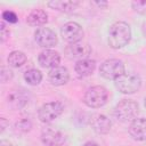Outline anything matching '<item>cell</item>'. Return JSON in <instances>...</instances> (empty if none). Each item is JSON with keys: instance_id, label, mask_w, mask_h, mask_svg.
<instances>
[{"instance_id": "9", "label": "cell", "mask_w": 146, "mask_h": 146, "mask_svg": "<svg viewBox=\"0 0 146 146\" xmlns=\"http://www.w3.org/2000/svg\"><path fill=\"white\" fill-rule=\"evenodd\" d=\"M7 103L11 108L19 110L29 103V94L23 88L11 89L7 96Z\"/></svg>"}, {"instance_id": "10", "label": "cell", "mask_w": 146, "mask_h": 146, "mask_svg": "<svg viewBox=\"0 0 146 146\" xmlns=\"http://www.w3.org/2000/svg\"><path fill=\"white\" fill-rule=\"evenodd\" d=\"M91 52V48L88 43L83 42H76V43H70V46L66 47L65 54L71 59H84L88 58V56Z\"/></svg>"}, {"instance_id": "20", "label": "cell", "mask_w": 146, "mask_h": 146, "mask_svg": "<svg viewBox=\"0 0 146 146\" xmlns=\"http://www.w3.org/2000/svg\"><path fill=\"white\" fill-rule=\"evenodd\" d=\"M24 79H25V81H26L29 84H31V86H36V84H39V83L41 82V80H42V74H41V72H40L39 70L31 68V70H29V71L25 72Z\"/></svg>"}, {"instance_id": "28", "label": "cell", "mask_w": 146, "mask_h": 146, "mask_svg": "<svg viewBox=\"0 0 146 146\" xmlns=\"http://www.w3.org/2000/svg\"><path fill=\"white\" fill-rule=\"evenodd\" d=\"M0 146H13L8 140H1L0 141Z\"/></svg>"}, {"instance_id": "3", "label": "cell", "mask_w": 146, "mask_h": 146, "mask_svg": "<svg viewBox=\"0 0 146 146\" xmlns=\"http://www.w3.org/2000/svg\"><path fill=\"white\" fill-rule=\"evenodd\" d=\"M137 112H138V104L136 102L131 99H123L115 105L113 110V115L117 121L128 122L135 119Z\"/></svg>"}, {"instance_id": "2", "label": "cell", "mask_w": 146, "mask_h": 146, "mask_svg": "<svg viewBox=\"0 0 146 146\" xmlns=\"http://www.w3.org/2000/svg\"><path fill=\"white\" fill-rule=\"evenodd\" d=\"M115 81V87L122 94H133L139 90L141 86V79L137 73L128 72L123 73Z\"/></svg>"}, {"instance_id": "14", "label": "cell", "mask_w": 146, "mask_h": 146, "mask_svg": "<svg viewBox=\"0 0 146 146\" xmlns=\"http://www.w3.org/2000/svg\"><path fill=\"white\" fill-rule=\"evenodd\" d=\"M90 124H91V128L94 129V131L99 135H105V133L110 132L111 127H112L111 120L104 114L92 115V117L90 120Z\"/></svg>"}, {"instance_id": "21", "label": "cell", "mask_w": 146, "mask_h": 146, "mask_svg": "<svg viewBox=\"0 0 146 146\" xmlns=\"http://www.w3.org/2000/svg\"><path fill=\"white\" fill-rule=\"evenodd\" d=\"M15 127H16V130H17V131L27 132V131L31 130L32 124H31V122H30L27 119H22V120H19L18 122H16Z\"/></svg>"}, {"instance_id": "31", "label": "cell", "mask_w": 146, "mask_h": 146, "mask_svg": "<svg viewBox=\"0 0 146 146\" xmlns=\"http://www.w3.org/2000/svg\"><path fill=\"white\" fill-rule=\"evenodd\" d=\"M144 105H145V107H146V96H145V99H144Z\"/></svg>"}, {"instance_id": "26", "label": "cell", "mask_w": 146, "mask_h": 146, "mask_svg": "<svg viewBox=\"0 0 146 146\" xmlns=\"http://www.w3.org/2000/svg\"><path fill=\"white\" fill-rule=\"evenodd\" d=\"M0 128H1V132H3V130L6 129V125H7V120L6 119H0Z\"/></svg>"}, {"instance_id": "7", "label": "cell", "mask_w": 146, "mask_h": 146, "mask_svg": "<svg viewBox=\"0 0 146 146\" xmlns=\"http://www.w3.org/2000/svg\"><path fill=\"white\" fill-rule=\"evenodd\" d=\"M60 34L68 43H76L83 38V30L76 22H67L62 26Z\"/></svg>"}, {"instance_id": "23", "label": "cell", "mask_w": 146, "mask_h": 146, "mask_svg": "<svg viewBox=\"0 0 146 146\" xmlns=\"http://www.w3.org/2000/svg\"><path fill=\"white\" fill-rule=\"evenodd\" d=\"M131 6L135 11L141 15H146V1H133Z\"/></svg>"}, {"instance_id": "13", "label": "cell", "mask_w": 146, "mask_h": 146, "mask_svg": "<svg viewBox=\"0 0 146 146\" xmlns=\"http://www.w3.org/2000/svg\"><path fill=\"white\" fill-rule=\"evenodd\" d=\"M129 133L135 140L138 141L146 140V119L144 117L133 119L129 125Z\"/></svg>"}, {"instance_id": "4", "label": "cell", "mask_w": 146, "mask_h": 146, "mask_svg": "<svg viewBox=\"0 0 146 146\" xmlns=\"http://www.w3.org/2000/svg\"><path fill=\"white\" fill-rule=\"evenodd\" d=\"M107 90L103 86H94L89 88L84 96H83V103L91 108H99L104 106L107 102Z\"/></svg>"}, {"instance_id": "22", "label": "cell", "mask_w": 146, "mask_h": 146, "mask_svg": "<svg viewBox=\"0 0 146 146\" xmlns=\"http://www.w3.org/2000/svg\"><path fill=\"white\" fill-rule=\"evenodd\" d=\"M2 21L7 22V23H13L14 24V23H16L18 21V17H17V15L14 11H11V10H5L2 13Z\"/></svg>"}, {"instance_id": "25", "label": "cell", "mask_w": 146, "mask_h": 146, "mask_svg": "<svg viewBox=\"0 0 146 146\" xmlns=\"http://www.w3.org/2000/svg\"><path fill=\"white\" fill-rule=\"evenodd\" d=\"M0 29H1V42H5L8 38H9V30L7 29V26H6V24H5V21H2L1 22V24H0Z\"/></svg>"}, {"instance_id": "17", "label": "cell", "mask_w": 146, "mask_h": 146, "mask_svg": "<svg viewBox=\"0 0 146 146\" xmlns=\"http://www.w3.org/2000/svg\"><path fill=\"white\" fill-rule=\"evenodd\" d=\"M96 67V62L90 58H84L81 60H78L75 64V72L80 76H88L90 75Z\"/></svg>"}, {"instance_id": "1", "label": "cell", "mask_w": 146, "mask_h": 146, "mask_svg": "<svg viewBox=\"0 0 146 146\" xmlns=\"http://www.w3.org/2000/svg\"><path fill=\"white\" fill-rule=\"evenodd\" d=\"M131 38V29L128 23L119 21L111 25L108 31V44L113 49L127 46Z\"/></svg>"}, {"instance_id": "6", "label": "cell", "mask_w": 146, "mask_h": 146, "mask_svg": "<svg viewBox=\"0 0 146 146\" xmlns=\"http://www.w3.org/2000/svg\"><path fill=\"white\" fill-rule=\"evenodd\" d=\"M64 111V106L59 102H50L42 105L38 112V116L41 122L50 123L57 119Z\"/></svg>"}, {"instance_id": "15", "label": "cell", "mask_w": 146, "mask_h": 146, "mask_svg": "<svg viewBox=\"0 0 146 146\" xmlns=\"http://www.w3.org/2000/svg\"><path fill=\"white\" fill-rule=\"evenodd\" d=\"M70 79V73L64 66H56L49 71V81L54 86H63L67 83Z\"/></svg>"}, {"instance_id": "8", "label": "cell", "mask_w": 146, "mask_h": 146, "mask_svg": "<svg viewBox=\"0 0 146 146\" xmlns=\"http://www.w3.org/2000/svg\"><path fill=\"white\" fill-rule=\"evenodd\" d=\"M34 39L40 47L47 49L55 47L58 42L56 33L48 27H40L39 30H36L34 33Z\"/></svg>"}, {"instance_id": "29", "label": "cell", "mask_w": 146, "mask_h": 146, "mask_svg": "<svg viewBox=\"0 0 146 146\" xmlns=\"http://www.w3.org/2000/svg\"><path fill=\"white\" fill-rule=\"evenodd\" d=\"M83 146H99V145L95 141H87L86 144H83Z\"/></svg>"}, {"instance_id": "27", "label": "cell", "mask_w": 146, "mask_h": 146, "mask_svg": "<svg viewBox=\"0 0 146 146\" xmlns=\"http://www.w3.org/2000/svg\"><path fill=\"white\" fill-rule=\"evenodd\" d=\"M94 3L97 5V6H99V7H106L107 6V2L106 1H95Z\"/></svg>"}, {"instance_id": "11", "label": "cell", "mask_w": 146, "mask_h": 146, "mask_svg": "<svg viewBox=\"0 0 146 146\" xmlns=\"http://www.w3.org/2000/svg\"><path fill=\"white\" fill-rule=\"evenodd\" d=\"M41 140L47 146H60L65 141V136L57 129L46 128L41 132Z\"/></svg>"}, {"instance_id": "19", "label": "cell", "mask_w": 146, "mask_h": 146, "mask_svg": "<svg viewBox=\"0 0 146 146\" xmlns=\"http://www.w3.org/2000/svg\"><path fill=\"white\" fill-rule=\"evenodd\" d=\"M26 55L22 51H18V50H15L13 52L9 54L8 58H7V62L9 64V66H13V67H21L22 65H24L26 63Z\"/></svg>"}, {"instance_id": "12", "label": "cell", "mask_w": 146, "mask_h": 146, "mask_svg": "<svg viewBox=\"0 0 146 146\" xmlns=\"http://www.w3.org/2000/svg\"><path fill=\"white\" fill-rule=\"evenodd\" d=\"M39 64L42 67L46 68H54L56 66H58L59 62H60V56L57 51L51 50V49H46L43 51H41L39 54L38 57Z\"/></svg>"}, {"instance_id": "16", "label": "cell", "mask_w": 146, "mask_h": 146, "mask_svg": "<svg viewBox=\"0 0 146 146\" xmlns=\"http://www.w3.org/2000/svg\"><path fill=\"white\" fill-rule=\"evenodd\" d=\"M26 22L30 26H41L48 22V14L42 9H34L27 15Z\"/></svg>"}, {"instance_id": "30", "label": "cell", "mask_w": 146, "mask_h": 146, "mask_svg": "<svg viewBox=\"0 0 146 146\" xmlns=\"http://www.w3.org/2000/svg\"><path fill=\"white\" fill-rule=\"evenodd\" d=\"M143 33H144V35L146 36V23L143 24Z\"/></svg>"}, {"instance_id": "18", "label": "cell", "mask_w": 146, "mask_h": 146, "mask_svg": "<svg viewBox=\"0 0 146 146\" xmlns=\"http://www.w3.org/2000/svg\"><path fill=\"white\" fill-rule=\"evenodd\" d=\"M47 5H48V7H50L52 9H56V10H59V11H63V13H72V11H74L78 8L80 2L79 1H59V0H54V1H49Z\"/></svg>"}, {"instance_id": "24", "label": "cell", "mask_w": 146, "mask_h": 146, "mask_svg": "<svg viewBox=\"0 0 146 146\" xmlns=\"http://www.w3.org/2000/svg\"><path fill=\"white\" fill-rule=\"evenodd\" d=\"M13 72L9 70V68H7V67H2L1 68V73H0V76H1V82H7V81H9L11 78H13Z\"/></svg>"}, {"instance_id": "5", "label": "cell", "mask_w": 146, "mask_h": 146, "mask_svg": "<svg viewBox=\"0 0 146 146\" xmlns=\"http://www.w3.org/2000/svg\"><path fill=\"white\" fill-rule=\"evenodd\" d=\"M99 73L104 79L107 80H116L119 76H121L124 72V64L122 60L116 58H111L105 60L100 67Z\"/></svg>"}]
</instances>
